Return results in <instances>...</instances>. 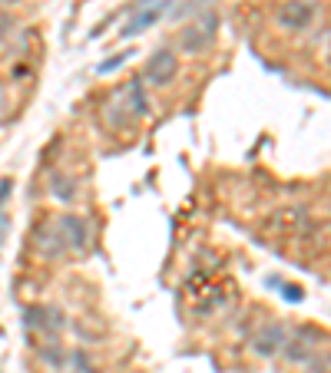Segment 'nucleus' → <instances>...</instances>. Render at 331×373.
<instances>
[{
    "label": "nucleus",
    "mask_w": 331,
    "mask_h": 373,
    "mask_svg": "<svg viewBox=\"0 0 331 373\" xmlns=\"http://www.w3.org/2000/svg\"><path fill=\"white\" fill-rule=\"evenodd\" d=\"M216 24H219V17L212 10H205L196 24L186 26V33H182V50L196 53V50H203V47H209L212 37H216Z\"/></svg>",
    "instance_id": "1"
},
{
    "label": "nucleus",
    "mask_w": 331,
    "mask_h": 373,
    "mask_svg": "<svg viewBox=\"0 0 331 373\" xmlns=\"http://www.w3.org/2000/svg\"><path fill=\"white\" fill-rule=\"evenodd\" d=\"M179 73V56L172 50H156L146 63V79L153 83V86H166V83H172Z\"/></svg>",
    "instance_id": "2"
},
{
    "label": "nucleus",
    "mask_w": 331,
    "mask_h": 373,
    "mask_svg": "<svg viewBox=\"0 0 331 373\" xmlns=\"http://www.w3.org/2000/svg\"><path fill=\"white\" fill-rule=\"evenodd\" d=\"M57 228H60V235H64L66 248H73V251H87L89 248V224L83 222L80 215H60Z\"/></svg>",
    "instance_id": "3"
},
{
    "label": "nucleus",
    "mask_w": 331,
    "mask_h": 373,
    "mask_svg": "<svg viewBox=\"0 0 331 373\" xmlns=\"http://www.w3.org/2000/svg\"><path fill=\"white\" fill-rule=\"evenodd\" d=\"M311 17H315V10L308 7L305 0H288V3H281L279 24L288 26V30H305L311 24Z\"/></svg>",
    "instance_id": "4"
},
{
    "label": "nucleus",
    "mask_w": 331,
    "mask_h": 373,
    "mask_svg": "<svg viewBox=\"0 0 331 373\" xmlns=\"http://www.w3.org/2000/svg\"><path fill=\"white\" fill-rule=\"evenodd\" d=\"M169 3H172V0H156V3H149V7H142V10L136 13V17H133V20L126 24L123 37H136V33H142L146 26H153L156 20H159V17H163V13L169 10Z\"/></svg>",
    "instance_id": "5"
},
{
    "label": "nucleus",
    "mask_w": 331,
    "mask_h": 373,
    "mask_svg": "<svg viewBox=\"0 0 331 373\" xmlns=\"http://www.w3.org/2000/svg\"><path fill=\"white\" fill-rule=\"evenodd\" d=\"M37 248L43 251V258H60L64 254V248H66V241H64V235H60V228H53V224H43L37 231Z\"/></svg>",
    "instance_id": "6"
},
{
    "label": "nucleus",
    "mask_w": 331,
    "mask_h": 373,
    "mask_svg": "<svg viewBox=\"0 0 331 373\" xmlns=\"http://www.w3.org/2000/svg\"><path fill=\"white\" fill-rule=\"evenodd\" d=\"M279 347H285V330H281L279 323H268L265 330H262V334L255 337V350H258V353H275V350Z\"/></svg>",
    "instance_id": "7"
},
{
    "label": "nucleus",
    "mask_w": 331,
    "mask_h": 373,
    "mask_svg": "<svg viewBox=\"0 0 331 373\" xmlns=\"http://www.w3.org/2000/svg\"><path fill=\"white\" fill-rule=\"evenodd\" d=\"M50 195H57V199H73V195H77V192H73V178L53 175L50 178Z\"/></svg>",
    "instance_id": "8"
},
{
    "label": "nucleus",
    "mask_w": 331,
    "mask_h": 373,
    "mask_svg": "<svg viewBox=\"0 0 331 373\" xmlns=\"http://www.w3.org/2000/svg\"><path fill=\"white\" fill-rule=\"evenodd\" d=\"M129 96H133V102H136V112H140V116H149V100H146V93H142V79H133Z\"/></svg>",
    "instance_id": "9"
},
{
    "label": "nucleus",
    "mask_w": 331,
    "mask_h": 373,
    "mask_svg": "<svg viewBox=\"0 0 331 373\" xmlns=\"http://www.w3.org/2000/svg\"><path fill=\"white\" fill-rule=\"evenodd\" d=\"M123 63H126V53H116L113 60H110V63H103V66H100V73H113L116 66H123Z\"/></svg>",
    "instance_id": "10"
},
{
    "label": "nucleus",
    "mask_w": 331,
    "mask_h": 373,
    "mask_svg": "<svg viewBox=\"0 0 331 373\" xmlns=\"http://www.w3.org/2000/svg\"><path fill=\"white\" fill-rule=\"evenodd\" d=\"M10 26H13V17L10 13H0V40L7 37V30H10Z\"/></svg>",
    "instance_id": "11"
},
{
    "label": "nucleus",
    "mask_w": 331,
    "mask_h": 373,
    "mask_svg": "<svg viewBox=\"0 0 331 373\" xmlns=\"http://www.w3.org/2000/svg\"><path fill=\"white\" fill-rule=\"evenodd\" d=\"M3 231H7V215L0 212V238H3Z\"/></svg>",
    "instance_id": "12"
}]
</instances>
